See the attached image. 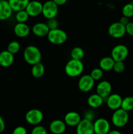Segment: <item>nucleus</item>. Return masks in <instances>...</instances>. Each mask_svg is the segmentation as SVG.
<instances>
[{
	"label": "nucleus",
	"mask_w": 133,
	"mask_h": 134,
	"mask_svg": "<svg viewBox=\"0 0 133 134\" xmlns=\"http://www.w3.org/2000/svg\"><path fill=\"white\" fill-rule=\"evenodd\" d=\"M23 56L25 62L31 65L41 62V52L39 48L35 45L27 46L23 51Z\"/></svg>",
	"instance_id": "f257e3e1"
},
{
	"label": "nucleus",
	"mask_w": 133,
	"mask_h": 134,
	"mask_svg": "<svg viewBox=\"0 0 133 134\" xmlns=\"http://www.w3.org/2000/svg\"><path fill=\"white\" fill-rule=\"evenodd\" d=\"M84 69L82 60L70 59L65 66V72L70 77H77L81 75Z\"/></svg>",
	"instance_id": "f03ea898"
},
{
	"label": "nucleus",
	"mask_w": 133,
	"mask_h": 134,
	"mask_svg": "<svg viewBox=\"0 0 133 134\" xmlns=\"http://www.w3.org/2000/svg\"><path fill=\"white\" fill-rule=\"evenodd\" d=\"M47 39L48 41L53 44L60 45L67 40V34L64 30L56 28L54 30H50L47 35Z\"/></svg>",
	"instance_id": "7ed1b4c3"
},
{
	"label": "nucleus",
	"mask_w": 133,
	"mask_h": 134,
	"mask_svg": "<svg viewBox=\"0 0 133 134\" xmlns=\"http://www.w3.org/2000/svg\"><path fill=\"white\" fill-rule=\"evenodd\" d=\"M129 115L127 111L119 108L114 111L112 116V122L117 128L124 127L128 123Z\"/></svg>",
	"instance_id": "20e7f679"
},
{
	"label": "nucleus",
	"mask_w": 133,
	"mask_h": 134,
	"mask_svg": "<svg viewBox=\"0 0 133 134\" xmlns=\"http://www.w3.org/2000/svg\"><path fill=\"white\" fill-rule=\"evenodd\" d=\"M44 119L43 112L39 109H31L29 110L25 115V119L28 124L31 125H39Z\"/></svg>",
	"instance_id": "39448f33"
},
{
	"label": "nucleus",
	"mask_w": 133,
	"mask_h": 134,
	"mask_svg": "<svg viewBox=\"0 0 133 134\" xmlns=\"http://www.w3.org/2000/svg\"><path fill=\"white\" fill-rule=\"evenodd\" d=\"M58 14V6L52 0L46 1L43 4L42 14L46 19L56 18Z\"/></svg>",
	"instance_id": "423d86ee"
},
{
	"label": "nucleus",
	"mask_w": 133,
	"mask_h": 134,
	"mask_svg": "<svg viewBox=\"0 0 133 134\" xmlns=\"http://www.w3.org/2000/svg\"><path fill=\"white\" fill-rule=\"evenodd\" d=\"M129 55V49L125 44H117L111 51V57L115 62L124 61Z\"/></svg>",
	"instance_id": "0eeeda50"
},
{
	"label": "nucleus",
	"mask_w": 133,
	"mask_h": 134,
	"mask_svg": "<svg viewBox=\"0 0 133 134\" xmlns=\"http://www.w3.org/2000/svg\"><path fill=\"white\" fill-rule=\"evenodd\" d=\"M108 32L110 36L112 38L120 39L125 36L126 34L125 26L123 25L119 22H113L108 27Z\"/></svg>",
	"instance_id": "6e6552de"
},
{
	"label": "nucleus",
	"mask_w": 133,
	"mask_h": 134,
	"mask_svg": "<svg viewBox=\"0 0 133 134\" xmlns=\"http://www.w3.org/2000/svg\"><path fill=\"white\" fill-rule=\"evenodd\" d=\"M95 81L90 75H84L80 78L78 82L79 90L82 92H88L91 91L95 86Z\"/></svg>",
	"instance_id": "1a4fd4ad"
},
{
	"label": "nucleus",
	"mask_w": 133,
	"mask_h": 134,
	"mask_svg": "<svg viewBox=\"0 0 133 134\" xmlns=\"http://www.w3.org/2000/svg\"><path fill=\"white\" fill-rule=\"evenodd\" d=\"M95 134H108L110 131V124L108 120L104 118H99L93 122Z\"/></svg>",
	"instance_id": "9d476101"
},
{
	"label": "nucleus",
	"mask_w": 133,
	"mask_h": 134,
	"mask_svg": "<svg viewBox=\"0 0 133 134\" xmlns=\"http://www.w3.org/2000/svg\"><path fill=\"white\" fill-rule=\"evenodd\" d=\"M76 134H95L93 123L91 120L83 119L76 126Z\"/></svg>",
	"instance_id": "9b49d317"
},
{
	"label": "nucleus",
	"mask_w": 133,
	"mask_h": 134,
	"mask_svg": "<svg viewBox=\"0 0 133 134\" xmlns=\"http://www.w3.org/2000/svg\"><path fill=\"white\" fill-rule=\"evenodd\" d=\"M26 10L29 16H38L40 14H42L43 3L39 1H36V0L30 1L26 7Z\"/></svg>",
	"instance_id": "f8f14e48"
},
{
	"label": "nucleus",
	"mask_w": 133,
	"mask_h": 134,
	"mask_svg": "<svg viewBox=\"0 0 133 134\" xmlns=\"http://www.w3.org/2000/svg\"><path fill=\"white\" fill-rule=\"evenodd\" d=\"M123 98L118 94H111L106 98V105L110 109L116 111L121 108Z\"/></svg>",
	"instance_id": "ddd939ff"
},
{
	"label": "nucleus",
	"mask_w": 133,
	"mask_h": 134,
	"mask_svg": "<svg viewBox=\"0 0 133 134\" xmlns=\"http://www.w3.org/2000/svg\"><path fill=\"white\" fill-rule=\"evenodd\" d=\"M112 86L110 82L108 81H102L96 87V93L104 99H106L112 92Z\"/></svg>",
	"instance_id": "4468645a"
},
{
	"label": "nucleus",
	"mask_w": 133,
	"mask_h": 134,
	"mask_svg": "<svg viewBox=\"0 0 133 134\" xmlns=\"http://www.w3.org/2000/svg\"><path fill=\"white\" fill-rule=\"evenodd\" d=\"M82 120L80 115L76 111L68 112L64 116V122L69 126H76Z\"/></svg>",
	"instance_id": "2eb2a0df"
},
{
	"label": "nucleus",
	"mask_w": 133,
	"mask_h": 134,
	"mask_svg": "<svg viewBox=\"0 0 133 134\" xmlns=\"http://www.w3.org/2000/svg\"><path fill=\"white\" fill-rule=\"evenodd\" d=\"M49 128L53 134H63L66 130V124L64 120L56 119L51 122Z\"/></svg>",
	"instance_id": "dca6fc26"
},
{
	"label": "nucleus",
	"mask_w": 133,
	"mask_h": 134,
	"mask_svg": "<svg viewBox=\"0 0 133 134\" xmlns=\"http://www.w3.org/2000/svg\"><path fill=\"white\" fill-rule=\"evenodd\" d=\"M31 31L35 36L43 37L47 36L50 29L47 24L44 23V22H39V23L35 24L33 26Z\"/></svg>",
	"instance_id": "f3484780"
},
{
	"label": "nucleus",
	"mask_w": 133,
	"mask_h": 134,
	"mask_svg": "<svg viewBox=\"0 0 133 134\" xmlns=\"http://www.w3.org/2000/svg\"><path fill=\"white\" fill-rule=\"evenodd\" d=\"M13 9L9 3V1L3 0L0 1V20H8L13 14Z\"/></svg>",
	"instance_id": "a211bd4d"
},
{
	"label": "nucleus",
	"mask_w": 133,
	"mask_h": 134,
	"mask_svg": "<svg viewBox=\"0 0 133 134\" xmlns=\"http://www.w3.org/2000/svg\"><path fill=\"white\" fill-rule=\"evenodd\" d=\"M14 54L7 51L0 52V65L3 68H9L14 62Z\"/></svg>",
	"instance_id": "6ab92c4d"
},
{
	"label": "nucleus",
	"mask_w": 133,
	"mask_h": 134,
	"mask_svg": "<svg viewBox=\"0 0 133 134\" xmlns=\"http://www.w3.org/2000/svg\"><path fill=\"white\" fill-rule=\"evenodd\" d=\"M30 27L26 23L18 22L14 27V34L20 38H24L30 34Z\"/></svg>",
	"instance_id": "aec40b11"
},
{
	"label": "nucleus",
	"mask_w": 133,
	"mask_h": 134,
	"mask_svg": "<svg viewBox=\"0 0 133 134\" xmlns=\"http://www.w3.org/2000/svg\"><path fill=\"white\" fill-rule=\"evenodd\" d=\"M104 98L95 93L90 95L87 98V104L91 108L96 109L100 107L104 103Z\"/></svg>",
	"instance_id": "412c9836"
},
{
	"label": "nucleus",
	"mask_w": 133,
	"mask_h": 134,
	"mask_svg": "<svg viewBox=\"0 0 133 134\" xmlns=\"http://www.w3.org/2000/svg\"><path fill=\"white\" fill-rule=\"evenodd\" d=\"M115 61L111 56H105L99 62V68L104 71H108L113 69Z\"/></svg>",
	"instance_id": "4be33fe9"
},
{
	"label": "nucleus",
	"mask_w": 133,
	"mask_h": 134,
	"mask_svg": "<svg viewBox=\"0 0 133 134\" xmlns=\"http://www.w3.org/2000/svg\"><path fill=\"white\" fill-rule=\"evenodd\" d=\"M9 3L13 11L18 12L25 10L29 0H9Z\"/></svg>",
	"instance_id": "5701e85b"
},
{
	"label": "nucleus",
	"mask_w": 133,
	"mask_h": 134,
	"mask_svg": "<svg viewBox=\"0 0 133 134\" xmlns=\"http://www.w3.org/2000/svg\"><path fill=\"white\" fill-rule=\"evenodd\" d=\"M31 72V75L34 78L40 79L44 75V72H45V68L41 62L37 63L32 65Z\"/></svg>",
	"instance_id": "b1692460"
},
{
	"label": "nucleus",
	"mask_w": 133,
	"mask_h": 134,
	"mask_svg": "<svg viewBox=\"0 0 133 134\" xmlns=\"http://www.w3.org/2000/svg\"><path fill=\"white\" fill-rule=\"evenodd\" d=\"M121 108L127 112L132 111L133 109V97L127 96L123 98Z\"/></svg>",
	"instance_id": "393cba45"
},
{
	"label": "nucleus",
	"mask_w": 133,
	"mask_h": 134,
	"mask_svg": "<svg viewBox=\"0 0 133 134\" xmlns=\"http://www.w3.org/2000/svg\"><path fill=\"white\" fill-rule=\"evenodd\" d=\"M84 51L82 48L80 47H76L72 49L70 52V56L72 59L78 60H82L84 57Z\"/></svg>",
	"instance_id": "a878e982"
},
{
	"label": "nucleus",
	"mask_w": 133,
	"mask_h": 134,
	"mask_svg": "<svg viewBox=\"0 0 133 134\" xmlns=\"http://www.w3.org/2000/svg\"><path fill=\"white\" fill-rule=\"evenodd\" d=\"M122 14L124 16L130 18L133 17V3H126L123 7Z\"/></svg>",
	"instance_id": "bb28decb"
},
{
	"label": "nucleus",
	"mask_w": 133,
	"mask_h": 134,
	"mask_svg": "<svg viewBox=\"0 0 133 134\" xmlns=\"http://www.w3.org/2000/svg\"><path fill=\"white\" fill-rule=\"evenodd\" d=\"M29 17V16L26 12V9L16 12V14L15 15V18L17 22H20V23H26V22H27L28 20Z\"/></svg>",
	"instance_id": "cd10ccee"
},
{
	"label": "nucleus",
	"mask_w": 133,
	"mask_h": 134,
	"mask_svg": "<svg viewBox=\"0 0 133 134\" xmlns=\"http://www.w3.org/2000/svg\"><path fill=\"white\" fill-rule=\"evenodd\" d=\"M20 49V44L16 41H13L10 42L7 46V51L13 54L18 53Z\"/></svg>",
	"instance_id": "c85d7f7f"
},
{
	"label": "nucleus",
	"mask_w": 133,
	"mask_h": 134,
	"mask_svg": "<svg viewBox=\"0 0 133 134\" xmlns=\"http://www.w3.org/2000/svg\"><path fill=\"white\" fill-rule=\"evenodd\" d=\"M104 75V71L100 68H96L92 69L90 73V75L95 81H99L101 79Z\"/></svg>",
	"instance_id": "c756f323"
},
{
	"label": "nucleus",
	"mask_w": 133,
	"mask_h": 134,
	"mask_svg": "<svg viewBox=\"0 0 133 134\" xmlns=\"http://www.w3.org/2000/svg\"><path fill=\"white\" fill-rule=\"evenodd\" d=\"M125 65L124 64L123 61L115 62L114 65H113V70L117 73H121L125 71Z\"/></svg>",
	"instance_id": "7c9ffc66"
},
{
	"label": "nucleus",
	"mask_w": 133,
	"mask_h": 134,
	"mask_svg": "<svg viewBox=\"0 0 133 134\" xmlns=\"http://www.w3.org/2000/svg\"><path fill=\"white\" fill-rule=\"evenodd\" d=\"M31 134H48V132L44 126L39 124V125H36L33 128Z\"/></svg>",
	"instance_id": "2f4dec72"
},
{
	"label": "nucleus",
	"mask_w": 133,
	"mask_h": 134,
	"mask_svg": "<svg viewBox=\"0 0 133 134\" xmlns=\"http://www.w3.org/2000/svg\"><path fill=\"white\" fill-rule=\"evenodd\" d=\"M46 24H47V25H48V27H49L50 30H54V29L58 28L59 22L56 18H51V19H48V22H47Z\"/></svg>",
	"instance_id": "473e14b6"
},
{
	"label": "nucleus",
	"mask_w": 133,
	"mask_h": 134,
	"mask_svg": "<svg viewBox=\"0 0 133 134\" xmlns=\"http://www.w3.org/2000/svg\"><path fill=\"white\" fill-rule=\"evenodd\" d=\"M12 134H27V132L25 127L22 126H19L14 128Z\"/></svg>",
	"instance_id": "72a5a7b5"
},
{
	"label": "nucleus",
	"mask_w": 133,
	"mask_h": 134,
	"mask_svg": "<svg viewBox=\"0 0 133 134\" xmlns=\"http://www.w3.org/2000/svg\"><path fill=\"white\" fill-rule=\"evenodd\" d=\"M125 30H126V34L130 36L133 37V22H129L125 26Z\"/></svg>",
	"instance_id": "f704fd0d"
},
{
	"label": "nucleus",
	"mask_w": 133,
	"mask_h": 134,
	"mask_svg": "<svg viewBox=\"0 0 133 134\" xmlns=\"http://www.w3.org/2000/svg\"><path fill=\"white\" fill-rule=\"evenodd\" d=\"M5 129V123L2 116L0 115V133H2Z\"/></svg>",
	"instance_id": "c9c22d12"
},
{
	"label": "nucleus",
	"mask_w": 133,
	"mask_h": 134,
	"mask_svg": "<svg viewBox=\"0 0 133 134\" xmlns=\"http://www.w3.org/2000/svg\"><path fill=\"white\" fill-rule=\"evenodd\" d=\"M119 22L121 24H122L123 25H124V26H126V25L129 22V18H127V17L123 16L120 18Z\"/></svg>",
	"instance_id": "e433bc0d"
},
{
	"label": "nucleus",
	"mask_w": 133,
	"mask_h": 134,
	"mask_svg": "<svg viewBox=\"0 0 133 134\" xmlns=\"http://www.w3.org/2000/svg\"><path fill=\"white\" fill-rule=\"evenodd\" d=\"M57 6H61V5H65L66 3L67 0H52Z\"/></svg>",
	"instance_id": "4c0bfd02"
},
{
	"label": "nucleus",
	"mask_w": 133,
	"mask_h": 134,
	"mask_svg": "<svg viewBox=\"0 0 133 134\" xmlns=\"http://www.w3.org/2000/svg\"><path fill=\"white\" fill-rule=\"evenodd\" d=\"M84 119H88V120H91L92 121V119H93V113L92 112H90V111H88L86 113V115H85Z\"/></svg>",
	"instance_id": "58836bf2"
},
{
	"label": "nucleus",
	"mask_w": 133,
	"mask_h": 134,
	"mask_svg": "<svg viewBox=\"0 0 133 134\" xmlns=\"http://www.w3.org/2000/svg\"><path fill=\"white\" fill-rule=\"evenodd\" d=\"M108 134H122L119 131L116 130H110L108 132Z\"/></svg>",
	"instance_id": "ea45409f"
},
{
	"label": "nucleus",
	"mask_w": 133,
	"mask_h": 134,
	"mask_svg": "<svg viewBox=\"0 0 133 134\" xmlns=\"http://www.w3.org/2000/svg\"><path fill=\"white\" fill-rule=\"evenodd\" d=\"M3 1V0H0V1Z\"/></svg>",
	"instance_id": "a19ab883"
},
{
	"label": "nucleus",
	"mask_w": 133,
	"mask_h": 134,
	"mask_svg": "<svg viewBox=\"0 0 133 134\" xmlns=\"http://www.w3.org/2000/svg\"><path fill=\"white\" fill-rule=\"evenodd\" d=\"M132 3H133V2H132Z\"/></svg>",
	"instance_id": "79ce46f5"
}]
</instances>
